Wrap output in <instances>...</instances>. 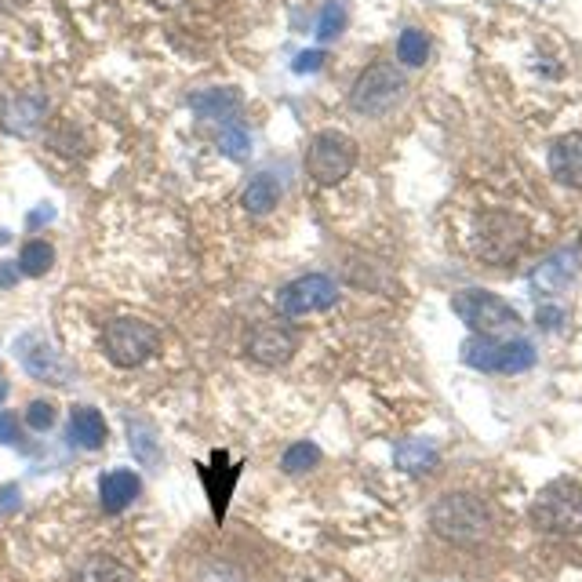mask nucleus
<instances>
[{"label": "nucleus", "mask_w": 582, "mask_h": 582, "mask_svg": "<svg viewBox=\"0 0 582 582\" xmlns=\"http://www.w3.org/2000/svg\"><path fill=\"white\" fill-rule=\"evenodd\" d=\"M404 88H408V81H404V73L397 70V66L375 62V66H368V70L357 77V84H353L350 106L357 113H364V117H379V113L393 110V106L404 99Z\"/></svg>", "instance_id": "6"}, {"label": "nucleus", "mask_w": 582, "mask_h": 582, "mask_svg": "<svg viewBox=\"0 0 582 582\" xmlns=\"http://www.w3.org/2000/svg\"><path fill=\"white\" fill-rule=\"evenodd\" d=\"M51 262H55V248L48 241H30L19 251V273H26V277H44Z\"/></svg>", "instance_id": "21"}, {"label": "nucleus", "mask_w": 582, "mask_h": 582, "mask_svg": "<svg viewBox=\"0 0 582 582\" xmlns=\"http://www.w3.org/2000/svg\"><path fill=\"white\" fill-rule=\"evenodd\" d=\"M102 346H106V357H110L117 368H139V364H146L153 353H157L161 335H157V328L146 321L117 317V321L106 324Z\"/></svg>", "instance_id": "5"}, {"label": "nucleus", "mask_w": 582, "mask_h": 582, "mask_svg": "<svg viewBox=\"0 0 582 582\" xmlns=\"http://www.w3.org/2000/svg\"><path fill=\"white\" fill-rule=\"evenodd\" d=\"M397 59L404 62V66H422V62L430 59V37L422 30H404L401 41H397Z\"/></svg>", "instance_id": "22"}, {"label": "nucleus", "mask_w": 582, "mask_h": 582, "mask_svg": "<svg viewBox=\"0 0 582 582\" xmlns=\"http://www.w3.org/2000/svg\"><path fill=\"white\" fill-rule=\"evenodd\" d=\"M241 470H244V462H233V466H226V473L219 477V466H211V470L208 466H201L204 488H208V499H211V506H215V521H226V506H230L233 484H237Z\"/></svg>", "instance_id": "16"}, {"label": "nucleus", "mask_w": 582, "mask_h": 582, "mask_svg": "<svg viewBox=\"0 0 582 582\" xmlns=\"http://www.w3.org/2000/svg\"><path fill=\"white\" fill-rule=\"evenodd\" d=\"M452 306L462 321L470 324L477 335H484V339H506V335H513L521 328L517 310L506 306V302H502L499 295H492V291H481V288L462 291V295H455Z\"/></svg>", "instance_id": "3"}, {"label": "nucleus", "mask_w": 582, "mask_h": 582, "mask_svg": "<svg viewBox=\"0 0 582 582\" xmlns=\"http://www.w3.org/2000/svg\"><path fill=\"white\" fill-rule=\"evenodd\" d=\"M321 66H324V51H317V48L302 51L299 59L291 62V70H295V73H317Z\"/></svg>", "instance_id": "27"}, {"label": "nucleus", "mask_w": 582, "mask_h": 582, "mask_svg": "<svg viewBox=\"0 0 582 582\" xmlns=\"http://www.w3.org/2000/svg\"><path fill=\"white\" fill-rule=\"evenodd\" d=\"M19 441V422H15V415L0 412V444H15Z\"/></svg>", "instance_id": "28"}, {"label": "nucleus", "mask_w": 582, "mask_h": 582, "mask_svg": "<svg viewBox=\"0 0 582 582\" xmlns=\"http://www.w3.org/2000/svg\"><path fill=\"white\" fill-rule=\"evenodd\" d=\"M190 106L197 117L226 121V117H233V113L241 110V91L237 88H211V91H201V95H193Z\"/></svg>", "instance_id": "17"}, {"label": "nucleus", "mask_w": 582, "mask_h": 582, "mask_svg": "<svg viewBox=\"0 0 582 582\" xmlns=\"http://www.w3.org/2000/svg\"><path fill=\"white\" fill-rule=\"evenodd\" d=\"M26 422H30L33 430H51V426H55V404L33 401L30 408H26Z\"/></svg>", "instance_id": "26"}, {"label": "nucleus", "mask_w": 582, "mask_h": 582, "mask_svg": "<svg viewBox=\"0 0 582 582\" xmlns=\"http://www.w3.org/2000/svg\"><path fill=\"white\" fill-rule=\"evenodd\" d=\"M524 244H528V222L517 219V215H506V211L481 215L473 226V248L488 262H513Z\"/></svg>", "instance_id": "4"}, {"label": "nucleus", "mask_w": 582, "mask_h": 582, "mask_svg": "<svg viewBox=\"0 0 582 582\" xmlns=\"http://www.w3.org/2000/svg\"><path fill=\"white\" fill-rule=\"evenodd\" d=\"M73 582H135V575L124 568L121 561H113V557H88V561L77 568Z\"/></svg>", "instance_id": "19"}, {"label": "nucleus", "mask_w": 582, "mask_h": 582, "mask_svg": "<svg viewBox=\"0 0 582 582\" xmlns=\"http://www.w3.org/2000/svg\"><path fill=\"white\" fill-rule=\"evenodd\" d=\"M346 19H350V15H346V4H342V0H328L321 11V22H317V37H321V41H335V37L346 30Z\"/></svg>", "instance_id": "24"}, {"label": "nucleus", "mask_w": 582, "mask_h": 582, "mask_svg": "<svg viewBox=\"0 0 582 582\" xmlns=\"http://www.w3.org/2000/svg\"><path fill=\"white\" fill-rule=\"evenodd\" d=\"M462 361L477 368V372H506L517 375L524 368L535 364L532 342L524 339H484V335H473V339L462 342Z\"/></svg>", "instance_id": "7"}, {"label": "nucleus", "mask_w": 582, "mask_h": 582, "mask_svg": "<svg viewBox=\"0 0 582 582\" xmlns=\"http://www.w3.org/2000/svg\"><path fill=\"white\" fill-rule=\"evenodd\" d=\"M335 299H339V284L332 277L306 273L299 281L284 284L281 295H277V310L284 317H306V313H321L328 306H335Z\"/></svg>", "instance_id": "9"}, {"label": "nucleus", "mask_w": 582, "mask_h": 582, "mask_svg": "<svg viewBox=\"0 0 582 582\" xmlns=\"http://www.w3.org/2000/svg\"><path fill=\"white\" fill-rule=\"evenodd\" d=\"M393 462H397L404 473H430L433 466H437V444L426 441V437H408V441L397 444Z\"/></svg>", "instance_id": "18"}, {"label": "nucleus", "mask_w": 582, "mask_h": 582, "mask_svg": "<svg viewBox=\"0 0 582 582\" xmlns=\"http://www.w3.org/2000/svg\"><path fill=\"white\" fill-rule=\"evenodd\" d=\"M241 201L251 215H262V211H270L273 204L281 201V182L273 179V175H259V179L248 182V190H244Z\"/></svg>", "instance_id": "20"}, {"label": "nucleus", "mask_w": 582, "mask_h": 582, "mask_svg": "<svg viewBox=\"0 0 582 582\" xmlns=\"http://www.w3.org/2000/svg\"><path fill=\"white\" fill-rule=\"evenodd\" d=\"M222 153H226V157H233V161H244V157L251 153L248 131H241V128H226V131H222Z\"/></svg>", "instance_id": "25"}, {"label": "nucleus", "mask_w": 582, "mask_h": 582, "mask_svg": "<svg viewBox=\"0 0 582 582\" xmlns=\"http://www.w3.org/2000/svg\"><path fill=\"white\" fill-rule=\"evenodd\" d=\"M532 521L542 532L579 535L582 532V484L553 481L532 502Z\"/></svg>", "instance_id": "2"}, {"label": "nucleus", "mask_w": 582, "mask_h": 582, "mask_svg": "<svg viewBox=\"0 0 582 582\" xmlns=\"http://www.w3.org/2000/svg\"><path fill=\"white\" fill-rule=\"evenodd\" d=\"M353 164H357V142L342 131H321L306 150V171L321 186L342 182L353 171Z\"/></svg>", "instance_id": "8"}, {"label": "nucleus", "mask_w": 582, "mask_h": 582, "mask_svg": "<svg viewBox=\"0 0 582 582\" xmlns=\"http://www.w3.org/2000/svg\"><path fill=\"white\" fill-rule=\"evenodd\" d=\"M550 171L561 186L582 190V131L561 135L550 150Z\"/></svg>", "instance_id": "13"}, {"label": "nucleus", "mask_w": 582, "mask_h": 582, "mask_svg": "<svg viewBox=\"0 0 582 582\" xmlns=\"http://www.w3.org/2000/svg\"><path fill=\"white\" fill-rule=\"evenodd\" d=\"M139 492H142L139 473H131V470H110V473H102L99 499H102V510H106V513H124L131 506V502L139 499Z\"/></svg>", "instance_id": "14"}, {"label": "nucleus", "mask_w": 582, "mask_h": 582, "mask_svg": "<svg viewBox=\"0 0 582 582\" xmlns=\"http://www.w3.org/2000/svg\"><path fill=\"white\" fill-rule=\"evenodd\" d=\"M15 506H19V488H15V484L0 488V513H4V510H15Z\"/></svg>", "instance_id": "29"}, {"label": "nucleus", "mask_w": 582, "mask_h": 582, "mask_svg": "<svg viewBox=\"0 0 582 582\" xmlns=\"http://www.w3.org/2000/svg\"><path fill=\"white\" fill-rule=\"evenodd\" d=\"M575 270H579V255L575 251H557V255H550V259L539 262L532 270V291L539 299L557 295V291H564L572 284Z\"/></svg>", "instance_id": "12"}, {"label": "nucleus", "mask_w": 582, "mask_h": 582, "mask_svg": "<svg viewBox=\"0 0 582 582\" xmlns=\"http://www.w3.org/2000/svg\"><path fill=\"white\" fill-rule=\"evenodd\" d=\"M561 321H564L561 310H553V306H542V310H539V324H542V328H557Z\"/></svg>", "instance_id": "30"}, {"label": "nucleus", "mask_w": 582, "mask_h": 582, "mask_svg": "<svg viewBox=\"0 0 582 582\" xmlns=\"http://www.w3.org/2000/svg\"><path fill=\"white\" fill-rule=\"evenodd\" d=\"M281 466H284V473H310L313 466H321V448L313 441L291 444L288 452H284Z\"/></svg>", "instance_id": "23"}, {"label": "nucleus", "mask_w": 582, "mask_h": 582, "mask_svg": "<svg viewBox=\"0 0 582 582\" xmlns=\"http://www.w3.org/2000/svg\"><path fill=\"white\" fill-rule=\"evenodd\" d=\"M430 521H433V532L452 542H462V546L488 539V532H492V510H488L481 499L462 495V492L437 502L430 513Z\"/></svg>", "instance_id": "1"}, {"label": "nucleus", "mask_w": 582, "mask_h": 582, "mask_svg": "<svg viewBox=\"0 0 582 582\" xmlns=\"http://www.w3.org/2000/svg\"><path fill=\"white\" fill-rule=\"evenodd\" d=\"M248 357L255 364H266V368H277L295 353V335L284 328V324H259L255 332L248 335Z\"/></svg>", "instance_id": "10"}, {"label": "nucleus", "mask_w": 582, "mask_h": 582, "mask_svg": "<svg viewBox=\"0 0 582 582\" xmlns=\"http://www.w3.org/2000/svg\"><path fill=\"white\" fill-rule=\"evenodd\" d=\"M4 397H8V386H4V382H0V401H4Z\"/></svg>", "instance_id": "31"}, {"label": "nucleus", "mask_w": 582, "mask_h": 582, "mask_svg": "<svg viewBox=\"0 0 582 582\" xmlns=\"http://www.w3.org/2000/svg\"><path fill=\"white\" fill-rule=\"evenodd\" d=\"M19 357H22V364H26V372L37 375V379L70 382V364L62 361L55 346H48V342L37 339V335H30V339L19 342Z\"/></svg>", "instance_id": "11"}, {"label": "nucleus", "mask_w": 582, "mask_h": 582, "mask_svg": "<svg viewBox=\"0 0 582 582\" xmlns=\"http://www.w3.org/2000/svg\"><path fill=\"white\" fill-rule=\"evenodd\" d=\"M106 419H102L95 408H73L70 415V441L77 444V448H84V452H99L102 444H106Z\"/></svg>", "instance_id": "15"}]
</instances>
